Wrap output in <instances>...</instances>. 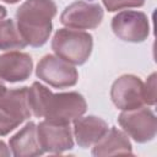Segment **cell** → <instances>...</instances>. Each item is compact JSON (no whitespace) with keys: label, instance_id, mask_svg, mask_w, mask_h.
Segmentation results:
<instances>
[{"label":"cell","instance_id":"obj_6","mask_svg":"<svg viewBox=\"0 0 157 157\" xmlns=\"http://www.w3.org/2000/svg\"><path fill=\"white\" fill-rule=\"evenodd\" d=\"M36 75L55 88L72 87L78 81V72L75 66L54 54H47L38 61Z\"/></svg>","mask_w":157,"mask_h":157},{"label":"cell","instance_id":"obj_14","mask_svg":"<svg viewBox=\"0 0 157 157\" xmlns=\"http://www.w3.org/2000/svg\"><path fill=\"white\" fill-rule=\"evenodd\" d=\"M120 153L131 155L132 146L129 136L115 126L108 129V131L92 147V155L96 157L113 156Z\"/></svg>","mask_w":157,"mask_h":157},{"label":"cell","instance_id":"obj_12","mask_svg":"<svg viewBox=\"0 0 157 157\" xmlns=\"http://www.w3.org/2000/svg\"><path fill=\"white\" fill-rule=\"evenodd\" d=\"M108 129L107 121L96 115H81L74 120V137L76 144L82 148L93 146Z\"/></svg>","mask_w":157,"mask_h":157},{"label":"cell","instance_id":"obj_7","mask_svg":"<svg viewBox=\"0 0 157 157\" xmlns=\"http://www.w3.org/2000/svg\"><path fill=\"white\" fill-rule=\"evenodd\" d=\"M112 31L121 40L141 43L150 36V22L142 11L126 10L118 12L112 18Z\"/></svg>","mask_w":157,"mask_h":157},{"label":"cell","instance_id":"obj_1","mask_svg":"<svg viewBox=\"0 0 157 157\" xmlns=\"http://www.w3.org/2000/svg\"><path fill=\"white\" fill-rule=\"evenodd\" d=\"M28 104L34 117L55 123L74 121L87 110L86 99L81 93L76 91L53 93L37 81L28 87Z\"/></svg>","mask_w":157,"mask_h":157},{"label":"cell","instance_id":"obj_2","mask_svg":"<svg viewBox=\"0 0 157 157\" xmlns=\"http://www.w3.org/2000/svg\"><path fill=\"white\" fill-rule=\"evenodd\" d=\"M58 12L53 0H26L16 10V26L31 47L44 45L52 33V20Z\"/></svg>","mask_w":157,"mask_h":157},{"label":"cell","instance_id":"obj_11","mask_svg":"<svg viewBox=\"0 0 157 157\" xmlns=\"http://www.w3.org/2000/svg\"><path fill=\"white\" fill-rule=\"evenodd\" d=\"M33 69V60L23 52H9L0 55V78L10 83L26 81Z\"/></svg>","mask_w":157,"mask_h":157},{"label":"cell","instance_id":"obj_9","mask_svg":"<svg viewBox=\"0 0 157 157\" xmlns=\"http://www.w3.org/2000/svg\"><path fill=\"white\" fill-rule=\"evenodd\" d=\"M110 98L120 110H132L142 107L145 104L142 80L132 74L119 76L112 85Z\"/></svg>","mask_w":157,"mask_h":157},{"label":"cell","instance_id":"obj_19","mask_svg":"<svg viewBox=\"0 0 157 157\" xmlns=\"http://www.w3.org/2000/svg\"><path fill=\"white\" fill-rule=\"evenodd\" d=\"M6 13H7V11H6V9H5V7L2 6V5H0V21L5 18V16H6Z\"/></svg>","mask_w":157,"mask_h":157},{"label":"cell","instance_id":"obj_4","mask_svg":"<svg viewBox=\"0 0 157 157\" xmlns=\"http://www.w3.org/2000/svg\"><path fill=\"white\" fill-rule=\"evenodd\" d=\"M28 87L6 91L0 97V136H5L31 117Z\"/></svg>","mask_w":157,"mask_h":157},{"label":"cell","instance_id":"obj_21","mask_svg":"<svg viewBox=\"0 0 157 157\" xmlns=\"http://www.w3.org/2000/svg\"><path fill=\"white\" fill-rule=\"evenodd\" d=\"M2 1H5V2H7V4H16V2H18L20 0H2Z\"/></svg>","mask_w":157,"mask_h":157},{"label":"cell","instance_id":"obj_15","mask_svg":"<svg viewBox=\"0 0 157 157\" xmlns=\"http://www.w3.org/2000/svg\"><path fill=\"white\" fill-rule=\"evenodd\" d=\"M27 45L13 20L0 21V50L23 49Z\"/></svg>","mask_w":157,"mask_h":157},{"label":"cell","instance_id":"obj_3","mask_svg":"<svg viewBox=\"0 0 157 157\" xmlns=\"http://www.w3.org/2000/svg\"><path fill=\"white\" fill-rule=\"evenodd\" d=\"M93 37L85 31L60 28L52 39V49L56 56L72 65H82L91 56Z\"/></svg>","mask_w":157,"mask_h":157},{"label":"cell","instance_id":"obj_18","mask_svg":"<svg viewBox=\"0 0 157 157\" xmlns=\"http://www.w3.org/2000/svg\"><path fill=\"white\" fill-rule=\"evenodd\" d=\"M10 155H11L10 148L6 146V144L2 140H0V157H9Z\"/></svg>","mask_w":157,"mask_h":157},{"label":"cell","instance_id":"obj_13","mask_svg":"<svg viewBox=\"0 0 157 157\" xmlns=\"http://www.w3.org/2000/svg\"><path fill=\"white\" fill-rule=\"evenodd\" d=\"M11 155L15 157H37L44 153L37 137V125L28 121L9 140Z\"/></svg>","mask_w":157,"mask_h":157},{"label":"cell","instance_id":"obj_5","mask_svg":"<svg viewBox=\"0 0 157 157\" xmlns=\"http://www.w3.org/2000/svg\"><path fill=\"white\" fill-rule=\"evenodd\" d=\"M123 131L139 144L152 141L157 132V120L152 109L140 107L132 110H123L118 117Z\"/></svg>","mask_w":157,"mask_h":157},{"label":"cell","instance_id":"obj_10","mask_svg":"<svg viewBox=\"0 0 157 157\" xmlns=\"http://www.w3.org/2000/svg\"><path fill=\"white\" fill-rule=\"evenodd\" d=\"M37 137L44 152L64 153L74 147L72 130L69 123L43 120L37 125Z\"/></svg>","mask_w":157,"mask_h":157},{"label":"cell","instance_id":"obj_16","mask_svg":"<svg viewBox=\"0 0 157 157\" xmlns=\"http://www.w3.org/2000/svg\"><path fill=\"white\" fill-rule=\"evenodd\" d=\"M102 1L109 12H114L129 7H141L145 4V0H102Z\"/></svg>","mask_w":157,"mask_h":157},{"label":"cell","instance_id":"obj_8","mask_svg":"<svg viewBox=\"0 0 157 157\" xmlns=\"http://www.w3.org/2000/svg\"><path fill=\"white\" fill-rule=\"evenodd\" d=\"M103 15L101 5L77 0L63 10L60 22L71 29H94L102 23Z\"/></svg>","mask_w":157,"mask_h":157},{"label":"cell","instance_id":"obj_17","mask_svg":"<svg viewBox=\"0 0 157 157\" xmlns=\"http://www.w3.org/2000/svg\"><path fill=\"white\" fill-rule=\"evenodd\" d=\"M144 102L147 105L156 104V72H152L144 83Z\"/></svg>","mask_w":157,"mask_h":157},{"label":"cell","instance_id":"obj_20","mask_svg":"<svg viewBox=\"0 0 157 157\" xmlns=\"http://www.w3.org/2000/svg\"><path fill=\"white\" fill-rule=\"evenodd\" d=\"M7 90H6V86H5V83L2 82V80L0 78V97H2V94L6 92Z\"/></svg>","mask_w":157,"mask_h":157}]
</instances>
